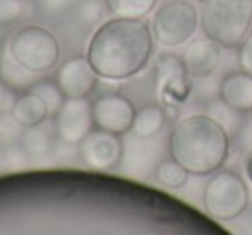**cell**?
<instances>
[{"mask_svg": "<svg viewBox=\"0 0 252 235\" xmlns=\"http://www.w3.org/2000/svg\"><path fill=\"white\" fill-rule=\"evenodd\" d=\"M155 53V34L144 19L113 17L88 45V60L103 79L122 81L139 74Z\"/></svg>", "mask_w": 252, "mask_h": 235, "instance_id": "cell-1", "label": "cell"}, {"mask_svg": "<svg viewBox=\"0 0 252 235\" xmlns=\"http://www.w3.org/2000/svg\"><path fill=\"white\" fill-rule=\"evenodd\" d=\"M170 156L192 175H211L228 158L226 129L209 115H190L173 126L168 141Z\"/></svg>", "mask_w": 252, "mask_h": 235, "instance_id": "cell-2", "label": "cell"}, {"mask_svg": "<svg viewBox=\"0 0 252 235\" xmlns=\"http://www.w3.org/2000/svg\"><path fill=\"white\" fill-rule=\"evenodd\" d=\"M199 23L221 48L240 47L251 33L252 0H199Z\"/></svg>", "mask_w": 252, "mask_h": 235, "instance_id": "cell-3", "label": "cell"}, {"mask_svg": "<svg viewBox=\"0 0 252 235\" xmlns=\"http://www.w3.org/2000/svg\"><path fill=\"white\" fill-rule=\"evenodd\" d=\"M7 48L21 66L36 74L48 72L60 59V45L57 36L41 26L21 28L12 34Z\"/></svg>", "mask_w": 252, "mask_h": 235, "instance_id": "cell-4", "label": "cell"}, {"mask_svg": "<svg viewBox=\"0 0 252 235\" xmlns=\"http://www.w3.org/2000/svg\"><path fill=\"white\" fill-rule=\"evenodd\" d=\"M202 202L209 215L220 222H230L249 206V189L242 177L232 170H218L204 187Z\"/></svg>", "mask_w": 252, "mask_h": 235, "instance_id": "cell-5", "label": "cell"}, {"mask_svg": "<svg viewBox=\"0 0 252 235\" xmlns=\"http://www.w3.org/2000/svg\"><path fill=\"white\" fill-rule=\"evenodd\" d=\"M199 9L189 0H168L153 17L151 30L155 40L163 47H180L196 34Z\"/></svg>", "mask_w": 252, "mask_h": 235, "instance_id": "cell-6", "label": "cell"}, {"mask_svg": "<svg viewBox=\"0 0 252 235\" xmlns=\"http://www.w3.org/2000/svg\"><path fill=\"white\" fill-rule=\"evenodd\" d=\"M53 129L59 141L79 146L94 131L93 103L88 98H67L53 117Z\"/></svg>", "mask_w": 252, "mask_h": 235, "instance_id": "cell-7", "label": "cell"}, {"mask_svg": "<svg viewBox=\"0 0 252 235\" xmlns=\"http://www.w3.org/2000/svg\"><path fill=\"white\" fill-rule=\"evenodd\" d=\"M79 158L91 170L108 172L122 162L124 142L117 134L100 129L91 131L79 144Z\"/></svg>", "mask_w": 252, "mask_h": 235, "instance_id": "cell-8", "label": "cell"}, {"mask_svg": "<svg viewBox=\"0 0 252 235\" xmlns=\"http://www.w3.org/2000/svg\"><path fill=\"white\" fill-rule=\"evenodd\" d=\"M137 110L132 101L119 93H108L93 101L94 127L100 131L124 136L132 129L134 117Z\"/></svg>", "mask_w": 252, "mask_h": 235, "instance_id": "cell-9", "label": "cell"}, {"mask_svg": "<svg viewBox=\"0 0 252 235\" xmlns=\"http://www.w3.org/2000/svg\"><path fill=\"white\" fill-rule=\"evenodd\" d=\"M98 77L88 57H74L60 66L55 83L65 98H88L96 88Z\"/></svg>", "mask_w": 252, "mask_h": 235, "instance_id": "cell-10", "label": "cell"}, {"mask_svg": "<svg viewBox=\"0 0 252 235\" xmlns=\"http://www.w3.org/2000/svg\"><path fill=\"white\" fill-rule=\"evenodd\" d=\"M189 72L182 64V59L175 55H163L156 64V83L159 95H165L166 101H184L190 91L187 79Z\"/></svg>", "mask_w": 252, "mask_h": 235, "instance_id": "cell-11", "label": "cell"}, {"mask_svg": "<svg viewBox=\"0 0 252 235\" xmlns=\"http://www.w3.org/2000/svg\"><path fill=\"white\" fill-rule=\"evenodd\" d=\"M182 64L189 76L194 77H208L218 69L221 60V47L211 38H199L194 40L184 48Z\"/></svg>", "mask_w": 252, "mask_h": 235, "instance_id": "cell-12", "label": "cell"}, {"mask_svg": "<svg viewBox=\"0 0 252 235\" xmlns=\"http://www.w3.org/2000/svg\"><path fill=\"white\" fill-rule=\"evenodd\" d=\"M218 96L239 113L252 112V76L244 70L230 72L220 81Z\"/></svg>", "mask_w": 252, "mask_h": 235, "instance_id": "cell-13", "label": "cell"}, {"mask_svg": "<svg viewBox=\"0 0 252 235\" xmlns=\"http://www.w3.org/2000/svg\"><path fill=\"white\" fill-rule=\"evenodd\" d=\"M38 81H40V74L21 66L9 52V48L3 50L2 62H0V83L17 93V91H30Z\"/></svg>", "mask_w": 252, "mask_h": 235, "instance_id": "cell-14", "label": "cell"}, {"mask_svg": "<svg viewBox=\"0 0 252 235\" xmlns=\"http://www.w3.org/2000/svg\"><path fill=\"white\" fill-rule=\"evenodd\" d=\"M166 124V113L159 105H146L136 112L130 133L136 139H153L163 131Z\"/></svg>", "mask_w": 252, "mask_h": 235, "instance_id": "cell-15", "label": "cell"}, {"mask_svg": "<svg viewBox=\"0 0 252 235\" xmlns=\"http://www.w3.org/2000/svg\"><path fill=\"white\" fill-rule=\"evenodd\" d=\"M12 115L23 124L24 127H33L40 126L50 117L48 108L45 101L38 95L26 91L24 95L17 96V101L14 105Z\"/></svg>", "mask_w": 252, "mask_h": 235, "instance_id": "cell-16", "label": "cell"}, {"mask_svg": "<svg viewBox=\"0 0 252 235\" xmlns=\"http://www.w3.org/2000/svg\"><path fill=\"white\" fill-rule=\"evenodd\" d=\"M43 124L26 127V131L23 134V139H21V148L26 151V155L31 160L47 158L48 155H52L53 148H55V141H53L52 133Z\"/></svg>", "mask_w": 252, "mask_h": 235, "instance_id": "cell-17", "label": "cell"}, {"mask_svg": "<svg viewBox=\"0 0 252 235\" xmlns=\"http://www.w3.org/2000/svg\"><path fill=\"white\" fill-rule=\"evenodd\" d=\"M190 173L180 165L177 160L170 156L168 160H161L155 168V179L166 189H180L187 184Z\"/></svg>", "mask_w": 252, "mask_h": 235, "instance_id": "cell-18", "label": "cell"}, {"mask_svg": "<svg viewBox=\"0 0 252 235\" xmlns=\"http://www.w3.org/2000/svg\"><path fill=\"white\" fill-rule=\"evenodd\" d=\"M105 3L115 17L144 19L155 9L158 0H105Z\"/></svg>", "mask_w": 252, "mask_h": 235, "instance_id": "cell-19", "label": "cell"}, {"mask_svg": "<svg viewBox=\"0 0 252 235\" xmlns=\"http://www.w3.org/2000/svg\"><path fill=\"white\" fill-rule=\"evenodd\" d=\"M30 91L34 95H38L41 100H43L50 117H55V113L62 108V105L67 100L65 95L62 93V90L59 88V84L53 83V81H38Z\"/></svg>", "mask_w": 252, "mask_h": 235, "instance_id": "cell-20", "label": "cell"}, {"mask_svg": "<svg viewBox=\"0 0 252 235\" xmlns=\"http://www.w3.org/2000/svg\"><path fill=\"white\" fill-rule=\"evenodd\" d=\"M26 127L12 115V113H0V148H12L21 144Z\"/></svg>", "mask_w": 252, "mask_h": 235, "instance_id": "cell-21", "label": "cell"}, {"mask_svg": "<svg viewBox=\"0 0 252 235\" xmlns=\"http://www.w3.org/2000/svg\"><path fill=\"white\" fill-rule=\"evenodd\" d=\"M30 156L26 155L21 144L12 146V148L2 149V160H0V170H5V172H19L30 162Z\"/></svg>", "mask_w": 252, "mask_h": 235, "instance_id": "cell-22", "label": "cell"}, {"mask_svg": "<svg viewBox=\"0 0 252 235\" xmlns=\"http://www.w3.org/2000/svg\"><path fill=\"white\" fill-rule=\"evenodd\" d=\"M24 14V0H0V24H12Z\"/></svg>", "mask_w": 252, "mask_h": 235, "instance_id": "cell-23", "label": "cell"}, {"mask_svg": "<svg viewBox=\"0 0 252 235\" xmlns=\"http://www.w3.org/2000/svg\"><path fill=\"white\" fill-rule=\"evenodd\" d=\"M81 0H38L40 9L47 16H62L63 12L70 10L74 5H77Z\"/></svg>", "mask_w": 252, "mask_h": 235, "instance_id": "cell-24", "label": "cell"}, {"mask_svg": "<svg viewBox=\"0 0 252 235\" xmlns=\"http://www.w3.org/2000/svg\"><path fill=\"white\" fill-rule=\"evenodd\" d=\"M239 67L240 70L252 76V31L239 47Z\"/></svg>", "mask_w": 252, "mask_h": 235, "instance_id": "cell-25", "label": "cell"}, {"mask_svg": "<svg viewBox=\"0 0 252 235\" xmlns=\"http://www.w3.org/2000/svg\"><path fill=\"white\" fill-rule=\"evenodd\" d=\"M16 101H17L16 91L0 83V113H12Z\"/></svg>", "mask_w": 252, "mask_h": 235, "instance_id": "cell-26", "label": "cell"}, {"mask_svg": "<svg viewBox=\"0 0 252 235\" xmlns=\"http://www.w3.org/2000/svg\"><path fill=\"white\" fill-rule=\"evenodd\" d=\"M246 173H247V179L252 182V155L247 158V163H246Z\"/></svg>", "mask_w": 252, "mask_h": 235, "instance_id": "cell-27", "label": "cell"}, {"mask_svg": "<svg viewBox=\"0 0 252 235\" xmlns=\"http://www.w3.org/2000/svg\"><path fill=\"white\" fill-rule=\"evenodd\" d=\"M0 62H2V50H0Z\"/></svg>", "mask_w": 252, "mask_h": 235, "instance_id": "cell-28", "label": "cell"}, {"mask_svg": "<svg viewBox=\"0 0 252 235\" xmlns=\"http://www.w3.org/2000/svg\"><path fill=\"white\" fill-rule=\"evenodd\" d=\"M0 160H2V148H0Z\"/></svg>", "mask_w": 252, "mask_h": 235, "instance_id": "cell-29", "label": "cell"}, {"mask_svg": "<svg viewBox=\"0 0 252 235\" xmlns=\"http://www.w3.org/2000/svg\"><path fill=\"white\" fill-rule=\"evenodd\" d=\"M251 113H252V112H251ZM251 124H252V117H251Z\"/></svg>", "mask_w": 252, "mask_h": 235, "instance_id": "cell-30", "label": "cell"}]
</instances>
